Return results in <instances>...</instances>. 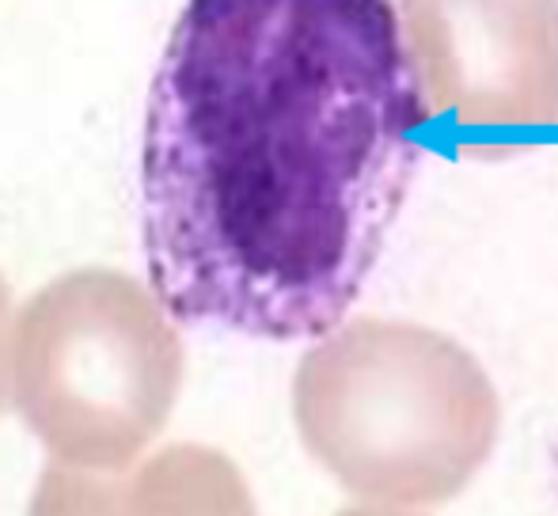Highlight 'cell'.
<instances>
[{
	"label": "cell",
	"mask_w": 558,
	"mask_h": 516,
	"mask_svg": "<svg viewBox=\"0 0 558 516\" xmlns=\"http://www.w3.org/2000/svg\"><path fill=\"white\" fill-rule=\"evenodd\" d=\"M434 119L396 0H186L148 88L141 247L179 323L342 327Z\"/></svg>",
	"instance_id": "obj_1"
},
{
	"label": "cell",
	"mask_w": 558,
	"mask_h": 516,
	"mask_svg": "<svg viewBox=\"0 0 558 516\" xmlns=\"http://www.w3.org/2000/svg\"><path fill=\"white\" fill-rule=\"evenodd\" d=\"M293 421L357 502L445 505L498 444L501 403L471 349L407 319H350L301 357Z\"/></svg>",
	"instance_id": "obj_2"
},
{
	"label": "cell",
	"mask_w": 558,
	"mask_h": 516,
	"mask_svg": "<svg viewBox=\"0 0 558 516\" xmlns=\"http://www.w3.org/2000/svg\"><path fill=\"white\" fill-rule=\"evenodd\" d=\"M183 342L141 281L73 270L15 319V410L58 464L122 471L175 410Z\"/></svg>",
	"instance_id": "obj_3"
},
{
	"label": "cell",
	"mask_w": 558,
	"mask_h": 516,
	"mask_svg": "<svg viewBox=\"0 0 558 516\" xmlns=\"http://www.w3.org/2000/svg\"><path fill=\"white\" fill-rule=\"evenodd\" d=\"M399 20L434 119L558 126V0H399Z\"/></svg>",
	"instance_id": "obj_4"
},
{
	"label": "cell",
	"mask_w": 558,
	"mask_h": 516,
	"mask_svg": "<svg viewBox=\"0 0 558 516\" xmlns=\"http://www.w3.org/2000/svg\"><path fill=\"white\" fill-rule=\"evenodd\" d=\"M27 516H258L240 467L217 449L168 444L133 471L46 467Z\"/></svg>",
	"instance_id": "obj_5"
},
{
	"label": "cell",
	"mask_w": 558,
	"mask_h": 516,
	"mask_svg": "<svg viewBox=\"0 0 558 516\" xmlns=\"http://www.w3.org/2000/svg\"><path fill=\"white\" fill-rule=\"evenodd\" d=\"M12 288L0 278V406H4V391L12 384Z\"/></svg>",
	"instance_id": "obj_6"
},
{
	"label": "cell",
	"mask_w": 558,
	"mask_h": 516,
	"mask_svg": "<svg viewBox=\"0 0 558 516\" xmlns=\"http://www.w3.org/2000/svg\"><path fill=\"white\" fill-rule=\"evenodd\" d=\"M338 516H422V513H411V509H380V505H361V509H345Z\"/></svg>",
	"instance_id": "obj_7"
}]
</instances>
